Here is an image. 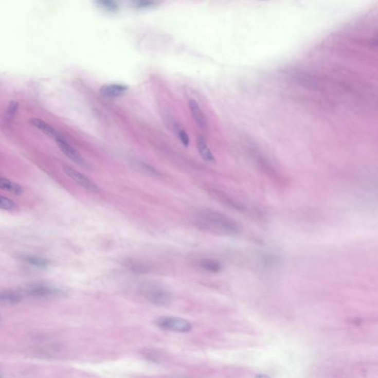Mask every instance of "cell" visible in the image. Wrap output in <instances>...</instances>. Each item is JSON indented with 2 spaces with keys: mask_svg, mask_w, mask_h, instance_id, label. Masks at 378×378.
Wrapping results in <instances>:
<instances>
[{
  "mask_svg": "<svg viewBox=\"0 0 378 378\" xmlns=\"http://www.w3.org/2000/svg\"><path fill=\"white\" fill-rule=\"evenodd\" d=\"M55 140L59 148L63 152L64 155L68 157L69 160H72L73 162L78 164V165L82 166L86 165V161L82 155L73 146H71L67 140H64L62 136H60L59 134L55 138Z\"/></svg>",
  "mask_w": 378,
  "mask_h": 378,
  "instance_id": "8992f818",
  "label": "cell"
},
{
  "mask_svg": "<svg viewBox=\"0 0 378 378\" xmlns=\"http://www.w3.org/2000/svg\"><path fill=\"white\" fill-rule=\"evenodd\" d=\"M197 149L202 158L208 163L216 162V158L211 152V149L208 147L206 139L203 137H200L197 140Z\"/></svg>",
  "mask_w": 378,
  "mask_h": 378,
  "instance_id": "9c48e42d",
  "label": "cell"
},
{
  "mask_svg": "<svg viewBox=\"0 0 378 378\" xmlns=\"http://www.w3.org/2000/svg\"><path fill=\"white\" fill-rule=\"evenodd\" d=\"M0 378H2V376H1V374H0Z\"/></svg>",
  "mask_w": 378,
  "mask_h": 378,
  "instance_id": "603a6c76",
  "label": "cell"
},
{
  "mask_svg": "<svg viewBox=\"0 0 378 378\" xmlns=\"http://www.w3.org/2000/svg\"><path fill=\"white\" fill-rule=\"evenodd\" d=\"M189 105L190 111H191V115L194 118L195 123L201 130H206L207 127H208V121H207L206 115L203 113L199 103H197L196 100L191 99L189 101Z\"/></svg>",
  "mask_w": 378,
  "mask_h": 378,
  "instance_id": "ba28073f",
  "label": "cell"
},
{
  "mask_svg": "<svg viewBox=\"0 0 378 378\" xmlns=\"http://www.w3.org/2000/svg\"><path fill=\"white\" fill-rule=\"evenodd\" d=\"M23 299L20 293L12 291H0V303L6 304H18Z\"/></svg>",
  "mask_w": 378,
  "mask_h": 378,
  "instance_id": "9a60e30c",
  "label": "cell"
},
{
  "mask_svg": "<svg viewBox=\"0 0 378 378\" xmlns=\"http://www.w3.org/2000/svg\"><path fill=\"white\" fill-rule=\"evenodd\" d=\"M25 293L30 297L49 298L64 297L67 292L62 288L45 284H33L27 286Z\"/></svg>",
  "mask_w": 378,
  "mask_h": 378,
  "instance_id": "3957f363",
  "label": "cell"
},
{
  "mask_svg": "<svg viewBox=\"0 0 378 378\" xmlns=\"http://www.w3.org/2000/svg\"><path fill=\"white\" fill-rule=\"evenodd\" d=\"M64 172L67 174L70 179H72L74 182L79 185L84 189L91 191L93 193H98L100 191L99 186L97 184H95L92 179L86 177V175L83 174L82 173L79 172V171L76 170L74 168L69 166H64Z\"/></svg>",
  "mask_w": 378,
  "mask_h": 378,
  "instance_id": "5b68a950",
  "label": "cell"
},
{
  "mask_svg": "<svg viewBox=\"0 0 378 378\" xmlns=\"http://www.w3.org/2000/svg\"><path fill=\"white\" fill-rule=\"evenodd\" d=\"M213 194H215L218 196V199L220 201L223 202L225 205H227L230 208H233L236 211H246V208L244 206L243 204L240 203L237 201H235L233 198L230 197L228 195L224 194V193L220 192V191H214Z\"/></svg>",
  "mask_w": 378,
  "mask_h": 378,
  "instance_id": "5bb4252c",
  "label": "cell"
},
{
  "mask_svg": "<svg viewBox=\"0 0 378 378\" xmlns=\"http://www.w3.org/2000/svg\"><path fill=\"white\" fill-rule=\"evenodd\" d=\"M155 2L150 1H138L135 3V6L138 8H149L155 6Z\"/></svg>",
  "mask_w": 378,
  "mask_h": 378,
  "instance_id": "ffe728a7",
  "label": "cell"
},
{
  "mask_svg": "<svg viewBox=\"0 0 378 378\" xmlns=\"http://www.w3.org/2000/svg\"><path fill=\"white\" fill-rule=\"evenodd\" d=\"M140 294L151 304L166 307L172 301V294L166 286L154 281L144 282L140 286Z\"/></svg>",
  "mask_w": 378,
  "mask_h": 378,
  "instance_id": "7a4b0ae2",
  "label": "cell"
},
{
  "mask_svg": "<svg viewBox=\"0 0 378 378\" xmlns=\"http://www.w3.org/2000/svg\"><path fill=\"white\" fill-rule=\"evenodd\" d=\"M17 103L11 102V105H10L9 110H8V113L11 115L14 114L16 113V110H17Z\"/></svg>",
  "mask_w": 378,
  "mask_h": 378,
  "instance_id": "44dd1931",
  "label": "cell"
},
{
  "mask_svg": "<svg viewBox=\"0 0 378 378\" xmlns=\"http://www.w3.org/2000/svg\"><path fill=\"white\" fill-rule=\"evenodd\" d=\"M155 325L167 331L186 333L191 331L192 325L187 320L176 316H163L157 318Z\"/></svg>",
  "mask_w": 378,
  "mask_h": 378,
  "instance_id": "277c9868",
  "label": "cell"
},
{
  "mask_svg": "<svg viewBox=\"0 0 378 378\" xmlns=\"http://www.w3.org/2000/svg\"><path fill=\"white\" fill-rule=\"evenodd\" d=\"M199 266L203 271L211 274H218L223 269V264L220 261L213 259H203L200 261Z\"/></svg>",
  "mask_w": 378,
  "mask_h": 378,
  "instance_id": "4fadbf2b",
  "label": "cell"
},
{
  "mask_svg": "<svg viewBox=\"0 0 378 378\" xmlns=\"http://www.w3.org/2000/svg\"><path fill=\"white\" fill-rule=\"evenodd\" d=\"M176 130L177 131L178 138H179V140H181L183 145L186 147H189L190 139L187 132L185 131L184 129H182L179 127H177V128H176Z\"/></svg>",
  "mask_w": 378,
  "mask_h": 378,
  "instance_id": "d6986e66",
  "label": "cell"
},
{
  "mask_svg": "<svg viewBox=\"0 0 378 378\" xmlns=\"http://www.w3.org/2000/svg\"><path fill=\"white\" fill-rule=\"evenodd\" d=\"M260 261L265 267H273L277 264L279 259L274 254H263L260 256Z\"/></svg>",
  "mask_w": 378,
  "mask_h": 378,
  "instance_id": "e0dca14e",
  "label": "cell"
},
{
  "mask_svg": "<svg viewBox=\"0 0 378 378\" xmlns=\"http://www.w3.org/2000/svg\"><path fill=\"white\" fill-rule=\"evenodd\" d=\"M21 259H23V262H26L27 264L33 267H37V268H47L51 264V262L49 259L38 257V256L24 255L21 257Z\"/></svg>",
  "mask_w": 378,
  "mask_h": 378,
  "instance_id": "7c38bea8",
  "label": "cell"
},
{
  "mask_svg": "<svg viewBox=\"0 0 378 378\" xmlns=\"http://www.w3.org/2000/svg\"><path fill=\"white\" fill-rule=\"evenodd\" d=\"M16 208V204L14 201L7 197V196L0 195V209L11 211Z\"/></svg>",
  "mask_w": 378,
  "mask_h": 378,
  "instance_id": "ac0fdd59",
  "label": "cell"
},
{
  "mask_svg": "<svg viewBox=\"0 0 378 378\" xmlns=\"http://www.w3.org/2000/svg\"><path fill=\"white\" fill-rule=\"evenodd\" d=\"M30 122L31 125H33V127L38 129V130H40L41 132H43L47 136L56 138L58 136V135H59V133L56 131L55 129L52 126H50L45 120H41L40 118H32V119H30Z\"/></svg>",
  "mask_w": 378,
  "mask_h": 378,
  "instance_id": "8fae6325",
  "label": "cell"
},
{
  "mask_svg": "<svg viewBox=\"0 0 378 378\" xmlns=\"http://www.w3.org/2000/svg\"><path fill=\"white\" fill-rule=\"evenodd\" d=\"M195 223L200 229L214 235L235 237L242 232V226L233 219L211 209L196 213Z\"/></svg>",
  "mask_w": 378,
  "mask_h": 378,
  "instance_id": "6da1fadb",
  "label": "cell"
},
{
  "mask_svg": "<svg viewBox=\"0 0 378 378\" xmlns=\"http://www.w3.org/2000/svg\"><path fill=\"white\" fill-rule=\"evenodd\" d=\"M128 89V86L124 84H107L100 88L99 93L103 97L113 99L123 96Z\"/></svg>",
  "mask_w": 378,
  "mask_h": 378,
  "instance_id": "52a82bcc",
  "label": "cell"
},
{
  "mask_svg": "<svg viewBox=\"0 0 378 378\" xmlns=\"http://www.w3.org/2000/svg\"><path fill=\"white\" fill-rule=\"evenodd\" d=\"M0 189L8 191V193L16 195V196L23 194L24 193V189L21 185L4 177H0Z\"/></svg>",
  "mask_w": 378,
  "mask_h": 378,
  "instance_id": "30bf717a",
  "label": "cell"
},
{
  "mask_svg": "<svg viewBox=\"0 0 378 378\" xmlns=\"http://www.w3.org/2000/svg\"><path fill=\"white\" fill-rule=\"evenodd\" d=\"M98 7L108 12H116L119 10L118 3L112 0H99L97 2Z\"/></svg>",
  "mask_w": 378,
  "mask_h": 378,
  "instance_id": "2e32d148",
  "label": "cell"
},
{
  "mask_svg": "<svg viewBox=\"0 0 378 378\" xmlns=\"http://www.w3.org/2000/svg\"><path fill=\"white\" fill-rule=\"evenodd\" d=\"M257 378H271L268 377V376L264 375V374H259V375L257 376Z\"/></svg>",
  "mask_w": 378,
  "mask_h": 378,
  "instance_id": "7402d4cb",
  "label": "cell"
}]
</instances>
